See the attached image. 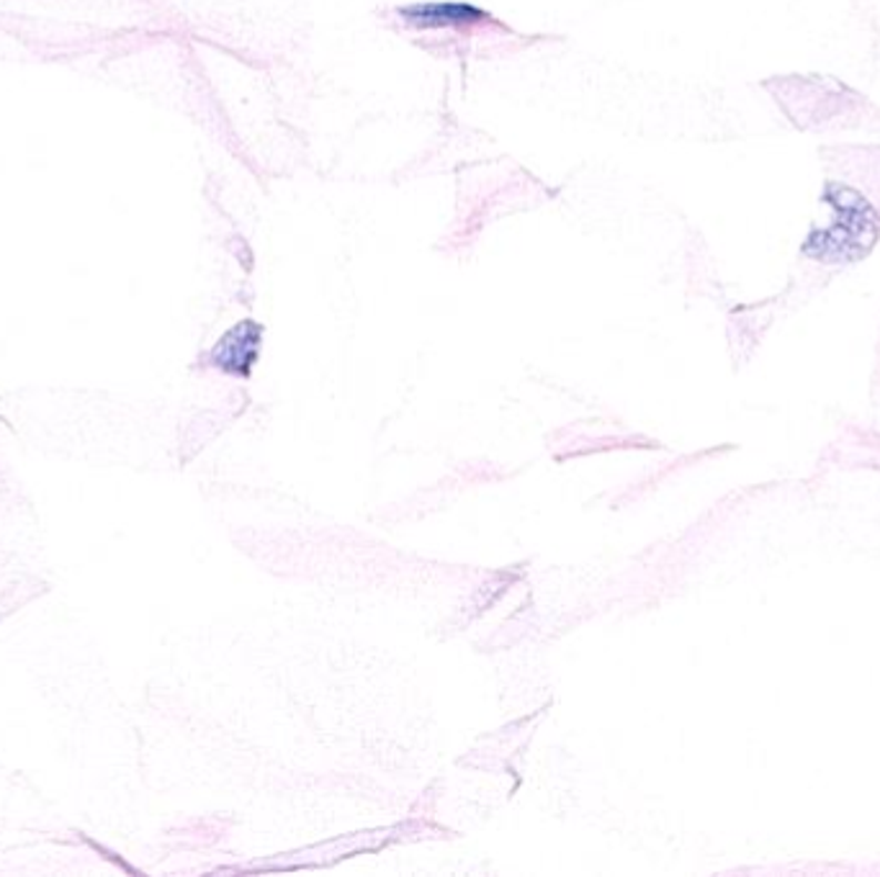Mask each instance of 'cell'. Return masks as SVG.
<instances>
[{"instance_id": "1", "label": "cell", "mask_w": 880, "mask_h": 877, "mask_svg": "<svg viewBox=\"0 0 880 877\" xmlns=\"http://www.w3.org/2000/svg\"><path fill=\"white\" fill-rule=\"evenodd\" d=\"M402 19L417 29H438V27H469L487 19V13L469 3H419L402 8Z\"/></svg>"}]
</instances>
